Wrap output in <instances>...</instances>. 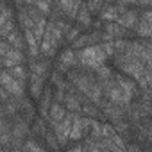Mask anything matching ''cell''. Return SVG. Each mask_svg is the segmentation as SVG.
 <instances>
[{"label": "cell", "instance_id": "6da1fadb", "mask_svg": "<svg viewBox=\"0 0 152 152\" xmlns=\"http://www.w3.org/2000/svg\"><path fill=\"white\" fill-rule=\"evenodd\" d=\"M63 43H66L64 34L61 32V29H59L54 22H48L47 31H45V36H43V39H41V45H39L41 56H45V57H48V59H54V57L57 56V50L61 48Z\"/></svg>", "mask_w": 152, "mask_h": 152}, {"label": "cell", "instance_id": "7a4b0ae2", "mask_svg": "<svg viewBox=\"0 0 152 152\" xmlns=\"http://www.w3.org/2000/svg\"><path fill=\"white\" fill-rule=\"evenodd\" d=\"M107 54L104 52L102 45H93L84 50H79V66L88 68V70H99L107 63Z\"/></svg>", "mask_w": 152, "mask_h": 152}, {"label": "cell", "instance_id": "3957f363", "mask_svg": "<svg viewBox=\"0 0 152 152\" xmlns=\"http://www.w3.org/2000/svg\"><path fill=\"white\" fill-rule=\"evenodd\" d=\"M0 64L2 70H9L20 64H29V56L22 50L13 48L6 39L0 41Z\"/></svg>", "mask_w": 152, "mask_h": 152}, {"label": "cell", "instance_id": "277c9868", "mask_svg": "<svg viewBox=\"0 0 152 152\" xmlns=\"http://www.w3.org/2000/svg\"><path fill=\"white\" fill-rule=\"evenodd\" d=\"M93 124H95V120L84 116L83 113H75L73 125H72V134H70V141H81V140H86V138L91 134Z\"/></svg>", "mask_w": 152, "mask_h": 152}, {"label": "cell", "instance_id": "5b68a950", "mask_svg": "<svg viewBox=\"0 0 152 152\" xmlns=\"http://www.w3.org/2000/svg\"><path fill=\"white\" fill-rule=\"evenodd\" d=\"M75 66H79V52L73 50L72 47L61 50V52L57 54L56 61H54V70L61 72L63 75H66V73H68L72 68H75Z\"/></svg>", "mask_w": 152, "mask_h": 152}, {"label": "cell", "instance_id": "8992f818", "mask_svg": "<svg viewBox=\"0 0 152 152\" xmlns=\"http://www.w3.org/2000/svg\"><path fill=\"white\" fill-rule=\"evenodd\" d=\"M0 86H2L13 99H23L25 93H27V88H29L25 83L15 79L6 70H2V73H0Z\"/></svg>", "mask_w": 152, "mask_h": 152}, {"label": "cell", "instance_id": "52a82bcc", "mask_svg": "<svg viewBox=\"0 0 152 152\" xmlns=\"http://www.w3.org/2000/svg\"><path fill=\"white\" fill-rule=\"evenodd\" d=\"M73 118H75V113H70V111H68V115L64 116V120H63V122H59V124L52 129L61 147H68V143H70V134H72Z\"/></svg>", "mask_w": 152, "mask_h": 152}, {"label": "cell", "instance_id": "ba28073f", "mask_svg": "<svg viewBox=\"0 0 152 152\" xmlns=\"http://www.w3.org/2000/svg\"><path fill=\"white\" fill-rule=\"evenodd\" d=\"M115 79H116V83H118V86L122 88V91H124V95L132 102L138 95H140V86H138V83L136 81H132L131 77H127V75H124V73H120V72H115Z\"/></svg>", "mask_w": 152, "mask_h": 152}, {"label": "cell", "instance_id": "9c48e42d", "mask_svg": "<svg viewBox=\"0 0 152 152\" xmlns=\"http://www.w3.org/2000/svg\"><path fill=\"white\" fill-rule=\"evenodd\" d=\"M140 16H141V13L140 11H136V9H127L118 20H116V23L118 25H122L124 29H127V31H131V32H134V29H136V25H138V22H140Z\"/></svg>", "mask_w": 152, "mask_h": 152}, {"label": "cell", "instance_id": "30bf717a", "mask_svg": "<svg viewBox=\"0 0 152 152\" xmlns=\"http://www.w3.org/2000/svg\"><path fill=\"white\" fill-rule=\"evenodd\" d=\"M47 88V77H39V75H32L29 79V93L34 100H39L43 97V91Z\"/></svg>", "mask_w": 152, "mask_h": 152}, {"label": "cell", "instance_id": "8fae6325", "mask_svg": "<svg viewBox=\"0 0 152 152\" xmlns=\"http://www.w3.org/2000/svg\"><path fill=\"white\" fill-rule=\"evenodd\" d=\"M56 6L61 9L64 20H68V22H75V20H77L79 11H81L83 2H56Z\"/></svg>", "mask_w": 152, "mask_h": 152}, {"label": "cell", "instance_id": "7c38bea8", "mask_svg": "<svg viewBox=\"0 0 152 152\" xmlns=\"http://www.w3.org/2000/svg\"><path fill=\"white\" fill-rule=\"evenodd\" d=\"M68 115V109L64 107V104H59V102H56L54 100V104H52V107H50V113H48V118H47V122H48V127L50 129H54L59 122H63L64 120V116Z\"/></svg>", "mask_w": 152, "mask_h": 152}, {"label": "cell", "instance_id": "4fadbf2b", "mask_svg": "<svg viewBox=\"0 0 152 152\" xmlns=\"http://www.w3.org/2000/svg\"><path fill=\"white\" fill-rule=\"evenodd\" d=\"M6 41L13 47V48H16V50H22V52H25L27 54V41H25V34H23V31L18 27L16 31H13L7 38H6Z\"/></svg>", "mask_w": 152, "mask_h": 152}, {"label": "cell", "instance_id": "5bb4252c", "mask_svg": "<svg viewBox=\"0 0 152 152\" xmlns=\"http://www.w3.org/2000/svg\"><path fill=\"white\" fill-rule=\"evenodd\" d=\"M9 75H13L15 79H18V81H22V83H25V84H29V79H31V70H29V66L27 64H20V66H15V68H9V70H6Z\"/></svg>", "mask_w": 152, "mask_h": 152}, {"label": "cell", "instance_id": "9a60e30c", "mask_svg": "<svg viewBox=\"0 0 152 152\" xmlns=\"http://www.w3.org/2000/svg\"><path fill=\"white\" fill-rule=\"evenodd\" d=\"M22 152H48L45 141L38 140V138H29L25 143H23V148Z\"/></svg>", "mask_w": 152, "mask_h": 152}, {"label": "cell", "instance_id": "2e32d148", "mask_svg": "<svg viewBox=\"0 0 152 152\" xmlns=\"http://www.w3.org/2000/svg\"><path fill=\"white\" fill-rule=\"evenodd\" d=\"M84 6H86V9H88L93 16H95V15L99 16V13L102 11V7H104L106 4H104V2H86Z\"/></svg>", "mask_w": 152, "mask_h": 152}, {"label": "cell", "instance_id": "e0dca14e", "mask_svg": "<svg viewBox=\"0 0 152 152\" xmlns=\"http://www.w3.org/2000/svg\"><path fill=\"white\" fill-rule=\"evenodd\" d=\"M66 152H84V148H83V143H79V145H75V147H70Z\"/></svg>", "mask_w": 152, "mask_h": 152}]
</instances>
